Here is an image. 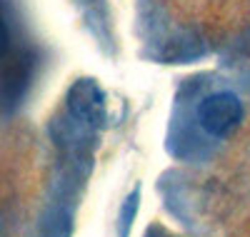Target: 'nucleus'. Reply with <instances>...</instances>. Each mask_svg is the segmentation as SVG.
<instances>
[{
    "label": "nucleus",
    "mask_w": 250,
    "mask_h": 237,
    "mask_svg": "<svg viewBox=\"0 0 250 237\" xmlns=\"http://www.w3.org/2000/svg\"><path fill=\"white\" fill-rule=\"evenodd\" d=\"M8 42H10V33H8V25L3 23V18H0V55L8 50Z\"/></svg>",
    "instance_id": "3"
},
{
    "label": "nucleus",
    "mask_w": 250,
    "mask_h": 237,
    "mask_svg": "<svg viewBox=\"0 0 250 237\" xmlns=\"http://www.w3.org/2000/svg\"><path fill=\"white\" fill-rule=\"evenodd\" d=\"M198 118H200V125L210 135L225 138L243 120V105L233 93H213L200 102Z\"/></svg>",
    "instance_id": "1"
},
{
    "label": "nucleus",
    "mask_w": 250,
    "mask_h": 237,
    "mask_svg": "<svg viewBox=\"0 0 250 237\" xmlns=\"http://www.w3.org/2000/svg\"><path fill=\"white\" fill-rule=\"evenodd\" d=\"M68 107L70 113L90 127L105 122V95L98 88L95 80H78L68 90Z\"/></svg>",
    "instance_id": "2"
}]
</instances>
